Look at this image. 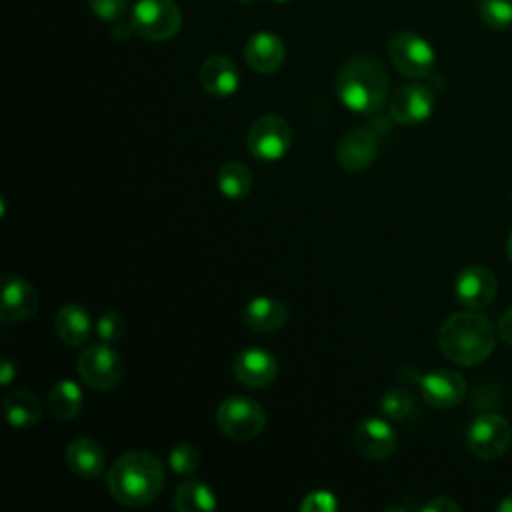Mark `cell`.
<instances>
[{
  "mask_svg": "<svg viewBox=\"0 0 512 512\" xmlns=\"http://www.w3.org/2000/svg\"><path fill=\"white\" fill-rule=\"evenodd\" d=\"M38 310V294L30 282L6 272L2 276V322H24Z\"/></svg>",
  "mask_w": 512,
  "mask_h": 512,
  "instance_id": "13",
  "label": "cell"
},
{
  "mask_svg": "<svg viewBox=\"0 0 512 512\" xmlns=\"http://www.w3.org/2000/svg\"><path fill=\"white\" fill-rule=\"evenodd\" d=\"M66 466L80 478H98L106 468V452L94 438H74L64 452Z\"/></svg>",
  "mask_w": 512,
  "mask_h": 512,
  "instance_id": "19",
  "label": "cell"
},
{
  "mask_svg": "<svg viewBox=\"0 0 512 512\" xmlns=\"http://www.w3.org/2000/svg\"><path fill=\"white\" fill-rule=\"evenodd\" d=\"M240 2H254V0H240Z\"/></svg>",
  "mask_w": 512,
  "mask_h": 512,
  "instance_id": "37",
  "label": "cell"
},
{
  "mask_svg": "<svg viewBox=\"0 0 512 512\" xmlns=\"http://www.w3.org/2000/svg\"><path fill=\"white\" fill-rule=\"evenodd\" d=\"M380 410L384 412V416L392 418V420H404L408 416H412L414 412V400L412 396L402 390V388H392L388 390L382 400H380Z\"/></svg>",
  "mask_w": 512,
  "mask_h": 512,
  "instance_id": "28",
  "label": "cell"
},
{
  "mask_svg": "<svg viewBox=\"0 0 512 512\" xmlns=\"http://www.w3.org/2000/svg\"><path fill=\"white\" fill-rule=\"evenodd\" d=\"M88 6L106 22H118L128 12V0H88Z\"/></svg>",
  "mask_w": 512,
  "mask_h": 512,
  "instance_id": "31",
  "label": "cell"
},
{
  "mask_svg": "<svg viewBox=\"0 0 512 512\" xmlns=\"http://www.w3.org/2000/svg\"><path fill=\"white\" fill-rule=\"evenodd\" d=\"M338 100L356 114L378 112L388 98V74L372 56L350 58L334 78Z\"/></svg>",
  "mask_w": 512,
  "mask_h": 512,
  "instance_id": "3",
  "label": "cell"
},
{
  "mask_svg": "<svg viewBox=\"0 0 512 512\" xmlns=\"http://www.w3.org/2000/svg\"><path fill=\"white\" fill-rule=\"evenodd\" d=\"M232 370L240 384L248 388H264L274 382L278 374V362L268 350L252 346L236 354Z\"/></svg>",
  "mask_w": 512,
  "mask_h": 512,
  "instance_id": "16",
  "label": "cell"
},
{
  "mask_svg": "<svg viewBox=\"0 0 512 512\" xmlns=\"http://www.w3.org/2000/svg\"><path fill=\"white\" fill-rule=\"evenodd\" d=\"M394 68L406 78H424L434 70L436 52L426 38L414 32H398L388 44Z\"/></svg>",
  "mask_w": 512,
  "mask_h": 512,
  "instance_id": "9",
  "label": "cell"
},
{
  "mask_svg": "<svg viewBox=\"0 0 512 512\" xmlns=\"http://www.w3.org/2000/svg\"><path fill=\"white\" fill-rule=\"evenodd\" d=\"M434 94L428 86L410 82L400 86L388 104L390 118L402 126H416L428 120L434 112Z\"/></svg>",
  "mask_w": 512,
  "mask_h": 512,
  "instance_id": "10",
  "label": "cell"
},
{
  "mask_svg": "<svg viewBox=\"0 0 512 512\" xmlns=\"http://www.w3.org/2000/svg\"><path fill=\"white\" fill-rule=\"evenodd\" d=\"M478 14L492 30L512 28V0H478Z\"/></svg>",
  "mask_w": 512,
  "mask_h": 512,
  "instance_id": "26",
  "label": "cell"
},
{
  "mask_svg": "<svg viewBox=\"0 0 512 512\" xmlns=\"http://www.w3.org/2000/svg\"><path fill=\"white\" fill-rule=\"evenodd\" d=\"M506 254H508V260L512 262V230H510L508 240H506Z\"/></svg>",
  "mask_w": 512,
  "mask_h": 512,
  "instance_id": "36",
  "label": "cell"
},
{
  "mask_svg": "<svg viewBox=\"0 0 512 512\" xmlns=\"http://www.w3.org/2000/svg\"><path fill=\"white\" fill-rule=\"evenodd\" d=\"M14 376H16V364L6 358L2 362V368H0V382H2V386H8Z\"/></svg>",
  "mask_w": 512,
  "mask_h": 512,
  "instance_id": "34",
  "label": "cell"
},
{
  "mask_svg": "<svg viewBox=\"0 0 512 512\" xmlns=\"http://www.w3.org/2000/svg\"><path fill=\"white\" fill-rule=\"evenodd\" d=\"M166 472L162 462L148 450H130L122 454L106 474L110 496L130 508L154 502L164 488Z\"/></svg>",
  "mask_w": 512,
  "mask_h": 512,
  "instance_id": "1",
  "label": "cell"
},
{
  "mask_svg": "<svg viewBox=\"0 0 512 512\" xmlns=\"http://www.w3.org/2000/svg\"><path fill=\"white\" fill-rule=\"evenodd\" d=\"M378 154V140L370 128H352L336 144V160L346 172L368 168Z\"/></svg>",
  "mask_w": 512,
  "mask_h": 512,
  "instance_id": "15",
  "label": "cell"
},
{
  "mask_svg": "<svg viewBox=\"0 0 512 512\" xmlns=\"http://www.w3.org/2000/svg\"><path fill=\"white\" fill-rule=\"evenodd\" d=\"M496 510H498V512H512V494L504 496V498L498 502Z\"/></svg>",
  "mask_w": 512,
  "mask_h": 512,
  "instance_id": "35",
  "label": "cell"
},
{
  "mask_svg": "<svg viewBox=\"0 0 512 512\" xmlns=\"http://www.w3.org/2000/svg\"><path fill=\"white\" fill-rule=\"evenodd\" d=\"M132 32L150 42L170 40L182 26V14L172 0H138L130 12Z\"/></svg>",
  "mask_w": 512,
  "mask_h": 512,
  "instance_id": "4",
  "label": "cell"
},
{
  "mask_svg": "<svg viewBox=\"0 0 512 512\" xmlns=\"http://www.w3.org/2000/svg\"><path fill=\"white\" fill-rule=\"evenodd\" d=\"M274 2H288V0H274Z\"/></svg>",
  "mask_w": 512,
  "mask_h": 512,
  "instance_id": "38",
  "label": "cell"
},
{
  "mask_svg": "<svg viewBox=\"0 0 512 512\" xmlns=\"http://www.w3.org/2000/svg\"><path fill=\"white\" fill-rule=\"evenodd\" d=\"M498 292V282L492 270L484 266H466L458 272L454 280V296L458 304L468 310L488 308Z\"/></svg>",
  "mask_w": 512,
  "mask_h": 512,
  "instance_id": "11",
  "label": "cell"
},
{
  "mask_svg": "<svg viewBox=\"0 0 512 512\" xmlns=\"http://www.w3.org/2000/svg\"><path fill=\"white\" fill-rule=\"evenodd\" d=\"M460 504L450 496H436L422 506V512H458Z\"/></svg>",
  "mask_w": 512,
  "mask_h": 512,
  "instance_id": "32",
  "label": "cell"
},
{
  "mask_svg": "<svg viewBox=\"0 0 512 512\" xmlns=\"http://www.w3.org/2000/svg\"><path fill=\"white\" fill-rule=\"evenodd\" d=\"M302 512H334L338 510V498L330 490H314L300 502Z\"/></svg>",
  "mask_w": 512,
  "mask_h": 512,
  "instance_id": "30",
  "label": "cell"
},
{
  "mask_svg": "<svg viewBox=\"0 0 512 512\" xmlns=\"http://www.w3.org/2000/svg\"><path fill=\"white\" fill-rule=\"evenodd\" d=\"M218 190L222 196L230 198V200H242L250 194L252 190V174L250 170L242 164V162H224L218 168Z\"/></svg>",
  "mask_w": 512,
  "mask_h": 512,
  "instance_id": "25",
  "label": "cell"
},
{
  "mask_svg": "<svg viewBox=\"0 0 512 512\" xmlns=\"http://www.w3.org/2000/svg\"><path fill=\"white\" fill-rule=\"evenodd\" d=\"M286 58V48L280 36L272 32H256L248 38L244 46V60L246 64L260 74H272L276 72Z\"/></svg>",
  "mask_w": 512,
  "mask_h": 512,
  "instance_id": "17",
  "label": "cell"
},
{
  "mask_svg": "<svg viewBox=\"0 0 512 512\" xmlns=\"http://www.w3.org/2000/svg\"><path fill=\"white\" fill-rule=\"evenodd\" d=\"M492 322L480 312L450 314L438 330V346L442 354L458 366H476L490 358L496 346Z\"/></svg>",
  "mask_w": 512,
  "mask_h": 512,
  "instance_id": "2",
  "label": "cell"
},
{
  "mask_svg": "<svg viewBox=\"0 0 512 512\" xmlns=\"http://www.w3.org/2000/svg\"><path fill=\"white\" fill-rule=\"evenodd\" d=\"M246 144L254 158L262 162H276L290 150L292 128L282 116L264 114L252 122Z\"/></svg>",
  "mask_w": 512,
  "mask_h": 512,
  "instance_id": "8",
  "label": "cell"
},
{
  "mask_svg": "<svg viewBox=\"0 0 512 512\" xmlns=\"http://www.w3.org/2000/svg\"><path fill=\"white\" fill-rule=\"evenodd\" d=\"M498 336L502 338V342L510 344L512 346V306H508L504 310V314L500 316V322H498Z\"/></svg>",
  "mask_w": 512,
  "mask_h": 512,
  "instance_id": "33",
  "label": "cell"
},
{
  "mask_svg": "<svg viewBox=\"0 0 512 512\" xmlns=\"http://www.w3.org/2000/svg\"><path fill=\"white\" fill-rule=\"evenodd\" d=\"M512 426L496 412H482L472 418L466 430V444L470 452L482 460H496L510 448Z\"/></svg>",
  "mask_w": 512,
  "mask_h": 512,
  "instance_id": "6",
  "label": "cell"
},
{
  "mask_svg": "<svg viewBox=\"0 0 512 512\" xmlns=\"http://www.w3.org/2000/svg\"><path fill=\"white\" fill-rule=\"evenodd\" d=\"M76 370L86 386L102 392L116 388L124 378V362L106 342L82 350L76 360Z\"/></svg>",
  "mask_w": 512,
  "mask_h": 512,
  "instance_id": "7",
  "label": "cell"
},
{
  "mask_svg": "<svg viewBox=\"0 0 512 512\" xmlns=\"http://www.w3.org/2000/svg\"><path fill=\"white\" fill-rule=\"evenodd\" d=\"M82 408V390L74 380H58L48 392V410L56 420H72Z\"/></svg>",
  "mask_w": 512,
  "mask_h": 512,
  "instance_id": "24",
  "label": "cell"
},
{
  "mask_svg": "<svg viewBox=\"0 0 512 512\" xmlns=\"http://www.w3.org/2000/svg\"><path fill=\"white\" fill-rule=\"evenodd\" d=\"M354 444L364 458L384 460L394 454L398 438L388 420L380 416H368L356 426Z\"/></svg>",
  "mask_w": 512,
  "mask_h": 512,
  "instance_id": "14",
  "label": "cell"
},
{
  "mask_svg": "<svg viewBox=\"0 0 512 512\" xmlns=\"http://www.w3.org/2000/svg\"><path fill=\"white\" fill-rule=\"evenodd\" d=\"M2 408L12 428H30L42 418V402L30 390H12L4 396Z\"/></svg>",
  "mask_w": 512,
  "mask_h": 512,
  "instance_id": "22",
  "label": "cell"
},
{
  "mask_svg": "<svg viewBox=\"0 0 512 512\" xmlns=\"http://www.w3.org/2000/svg\"><path fill=\"white\" fill-rule=\"evenodd\" d=\"M200 82L210 96L228 98L240 86V72L230 58L212 54L200 66Z\"/></svg>",
  "mask_w": 512,
  "mask_h": 512,
  "instance_id": "18",
  "label": "cell"
},
{
  "mask_svg": "<svg viewBox=\"0 0 512 512\" xmlns=\"http://www.w3.org/2000/svg\"><path fill=\"white\" fill-rule=\"evenodd\" d=\"M124 318L114 312V310H108L104 314L98 316L96 324H94V330H96V336L100 338V342H106V344H112V342H118L124 334Z\"/></svg>",
  "mask_w": 512,
  "mask_h": 512,
  "instance_id": "29",
  "label": "cell"
},
{
  "mask_svg": "<svg viewBox=\"0 0 512 512\" xmlns=\"http://www.w3.org/2000/svg\"><path fill=\"white\" fill-rule=\"evenodd\" d=\"M218 428L232 440H252L266 426L264 408L248 396H228L216 410Z\"/></svg>",
  "mask_w": 512,
  "mask_h": 512,
  "instance_id": "5",
  "label": "cell"
},
{
  "mask_svg": "<svg viewBox=\"0 0 512 512\" xmlns=\"http://www.w3.org/2000/svg\"><path fill=\"white\" fill-rule=\"evenodd\" d=\"M420 394L426 404L432 408H452L460 404L466 396V380L456 370H432L424 374L420 380Z\"/></svg>",
  "mask_w": 512,
  "mask_h": 512,
  "instance_id": "12",
  "label": "cell"
},
{
  "mask_svg": "<svg viewBox=\"0 0 512 512\" xmlns=\"http://www.w3.org/2000/svg\"><path fill=\"white\" fill-rule=\"evenodd\" d=\"M200 452L194 444L190 442H178L172 446L168 454V464L170 468L180 474V476H190L200 468Z\"/></svg>",
  "mask_w": 512,
  "mask_h": 512,
  "instance_id": "27",
  "label": "cell"
},
{
  "mask_svg": "<svg viewBox=\"0 0 512 512\" xmlns=\"http://www.w3.org/2000/svg\"><path fill=\"white\" fill-rule=\"evenodd\" d=\"M216 506V494L202 480H186L174 494V508L180 512H212Z\"/></svg>",
  "mask_w": 512,
  "mask_h": 512,
  "instance_id": "23",
  "label": "cell"
},
{
  "mask_svg": "<svg viewBox=\"0 0 512 512\" xmlns=\"http://www.w3.org/2000/svg\"><path fill=\"white\" fill-rule=\"evenodd\" d=\"M54 330L58 340L66 346H80L90 338L92 318L82 304L70 302L58 310L54 318Z\"/></svg>",
  "mask_w": 512,
  "mask_h": 512,
  "instance_id": "21",
  "label": "cell"
},
{
  "mask_svg": "<svg viewBox=\"0 0 512 512\" xmlns=\"http://www.w3.org/2000/svg\"><path fill=\"white\" fill-rule=\"evenodd\" d=\"M288 308L284 302L272 296L252 298L242 312L244 324L254 332H276L288 322Z\"/></svg>",
  "mask_w": 512,
  "mask_h": 512,
  "instance_id": "20",
  "label": "cell"
}]
</instances>
